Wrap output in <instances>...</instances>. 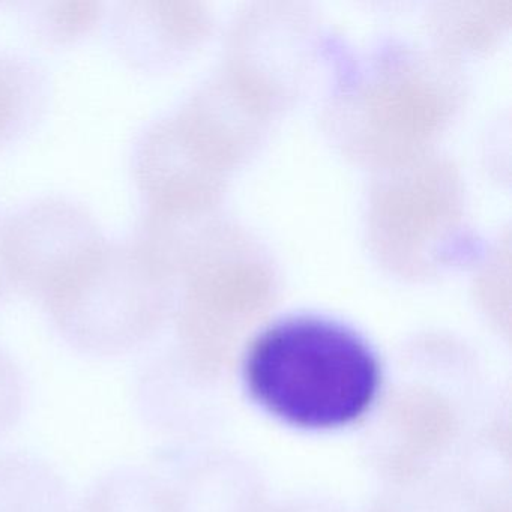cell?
<instances>
[{
  "instance_id": "obj_1",
  "label": "cell",
  "mask_w": 512,
  "mask_h": 512,
  "mask_svg": "<svg viewBox=\"0 0 512 512\" xmlns=\"http://www.w3.org/2000/svg\"><path fill=\"white\" fill-rule=\"evenodd\" d=\"M244 376L254 400L283 421L334 428L370 409L379 392L380 365L371 347L347 326L296 316L256 338Z\"/></svg>"
},
{
  "instance_id": "obj_2",
  "label": "cell",
  "mask_w": 512,
  "mask_h": 512,
  "mask_svg": "<svg viewBox=\"0 0 512 512\" xmlns=\"http://www.w3.org/2000/svg\"><path fill=\"white\" fill-rule=\"evenodd\" d=\"M160 292V266L133 239L103 238L41 304L68 343L112 355L154 331Z\"/></svg>"
},
{
  "instance_id": "obj_3",
  "label": "cell",
  "mask_w": 512,
  "mask_h": 512,
  "mask_svg": "<svg viewBox=\"0 0 512 512\" xmlns=\"http://www.w3.org/2000/svg\"><path fill=\"white\" fill-rule=\"evenodd\" d=\"M103 238L88 209L47 197L0 220V257L14 292L43 302Z\"/></svg>"
},
{
  "instance_id": "obj_4",
  "label": "cell",
  "mask_w": 512,
  "mask_h": 512,
  "mask_svg": "<svg viewBox=\"0 0 512 512\" xmlns=\"http://www.w3.org/2000/svg\"><path fill=\"white\" fill-rule=\"evenodd\" d=\"M46 85L37 65L0 55V145L34 124L46 101Z\"/></svg>"
},
{
  "instance_id": "obj_5",
  "label": "cell",
  "mask_w": 512,
  "mask_h": 512,
  "mask_svg": "<svg viewBox=\"0 0 512 512\" xmlns=\"http://www.w3.org/2000/svg\"><path fill=\"white\" fill-rule=\"evenodd\" d=\"M104 14L101 2H47L34 13L35 31L44 43L65 46L92 34Z\"/></svg>"
},
{
  "instance_id": "obj_6",
  "label": "cell",
  "mask_w": 512,
  "mask_h": 512,
  "mask_svg": "<svg viewBox=\"0 0 512 512\" xmlns=\"http://www.w3.org/2000/svg\"><path fill=\"white\" fill-rule=\"evenodd\" d=\"M4 356V353L0 352V358ZM10 359L5 356L2 361H0V398L2 400H19V380H17L16 370H14V365H10ZM14 413L17 415L19 412V406H10V404H0V412ZM4 422H0V431L4 430L5 427Z\"/></svg>"
},
{
  "instance_id": "obj_7",
  "label": "cell",
  "mask_w": 512,
  "mask_h": 512,
  "mask_svg": "<svg viewBox=\"0 0 512 512\" xmlns=\"http://www.w3.org/2000/svg\"><path fill=\"white\" fill-rule=\"evenodd\" d=\"M10 278H8L7 269H5L2 257H0V301H4L10 293H13Z\"/></svg>"
}]
</instances>
